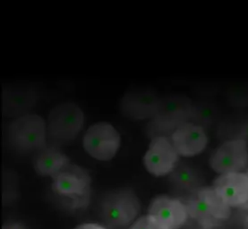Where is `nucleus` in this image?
Here are the masks:
<instances>
[{
  "label": "nucleus",
  "mask_w": 248,
  "mask_h": 229,
  "mask_svg": "<svg viewBox=\"0 0 248 229\" xmlns=\"http://www.w3.org/2000/svg\"><path fill=\"white\" fill-rule=\"evenodd\" d=\"M47 137V123L36 114L18 117L7 128V141L20 153H38L46 146Z\"/></svg>",
  "instance_id": "obj_1"
},
{
  "label": "nucleus",
  "mask_w": 248,
  "mask_h": 229,
  "mask_svg": "<svg viewBox=\"0 0 248 229\" xmlns=\"http://www.w3.org/2000/svg\"><path fill=\"white\" fill-rule=\"evenodd\" d=\"M84 114L80 107L65 102L54 107L47 118V137L55 144L73 141L83 129Z\"/></svg>",
  "instance_id": "obj_2"
},
{
  "label": "nucleus",
  "mask_w": 248,
  "mask_h": 229,
  "mask_svg": "<svg viewBox=\"0 0 248 229\" xmlns=\"http://www.w3.org/2000/svg\"><path fill=\"white\" fill-rule=\"evenodd\" d=\"M186 206L188 215L205 229L218 227L231 214V207L224 203L213 188L198 191Z\"/></svg>",
  "instance_id": "obj_3"
},
{
  "label": "nucleus",
  "mask_w": 248,
  "mask_h": 229,
  "mask_svg": "<svg viewBox=\"0 0 248 229\" xmlns=\"http://www.w3.org/2000/svg\"><path fill=\"white\" fill-rule=\"evenodd\" d=\"M193 103L189 98L183 95H171L160 99L158 111L149 127L152 133H158L157 136L171 132L191 119ZM156 137V136H155Z\"/></svg>",
  "instance_id": "obj_4"
},
{
  "label": "nucleus",
  "mask_w": 248,
  "mask_h": 229,
  "mask_svg": "<svg viewBox=\"0 0 248 229\" xmlns=\"http://www.w3.org/2000/svg\"><path fill=\"white\" fill-rule=\"evenodd\" d=\"M84 151L100 161L112 159L121 145V136L111 123L99 122L89 127L83 135Z\"/></svg>",
  "instance_id": "obj_5"
},
{
  "label": "nucleus",
  "mask_w": 248,
  "mask_h": 229,
  "mask_svg": "<svg viewBox=\"0 0 248 229\" xmlns=\"http://www.w3.org/2000/svg\"><path fill=\"white\" fill-rule=\"evenodd\" d=\"M101 212L106 223L113 229L129 226L140 212V202L136 194L127 190L107 195L101 205Z\"/></svg>",
  "instance_id": "obj_6"
},
{
  "label": "nucleus",
  "mask_w": 248,
  "mask_h": 229,
  "mask_svg": "<svg viewBox=\"0 0 248 229\" xmlns=\"http://www.w3.org/2000/svg\"><path fill=\"white\" fill-rule=\"evenodd\" d=\"M248 165V141L242 138L225 141L210 159L211 168L219 175L241 172Z\"/></svg>",
  "instance_id": "obj_7"
},
{
  "label": "nucleus",
  "mask_w": 248,
  "mask_h": 229,
  "mask_svg": "<svg viewBox=\"0 0 248 229\" xmlns=\"http://www.w3.org/2000/svg\"><path fill=\"white\" fill-rule=\"evenodd\" d=\"M179 154L167 136L154 137L143 157L148 172L155 176H163L174 170Z\"/></svg>",
  "instance_id": "obj_8"
},
{
  "label": "nucleus",
  "mask_w": 248,
  "mask_h": 229,
  "mask_svg": "<svg viewBox=\"0 0 248 229\" xmlns=\"http://www.w3.org/2000/svg\"><path fill=\"white\" fill-rule=\"evenodd\" d=\"M149 217L159 229H178L186 222L188 212L181 200L159 197L149 208Z\"/></svg>",
  "instance_id": "obj_9"
},
{
  "label": "nucleus",
  "mask_w": 248,
  "mask_h": 229,
  "mask_svg": "<svg viewBox=\"0 0 248 229\" xmlns=\"http://www.w3.org/2000/svg\"><path fill=\"white\" fill-rule=\"evenodd\" d=\"M160 98L152 90L136 89L122 98L120 109L123 115L135 120L154 118L158 111Z\"/></svg>",
  "instance_id": "obj_10"
},
{
  "label": "nucleus",
  "mask_w": 248,
  "mask_h": 229,
  "mask_svg": "<svg viewBox=\"0 0 248 229\" xmlns=\"http://www.w3.org/2000/svg\"><path fill=\"white\" fill-rule=\"evenodd\" d=\"M90 184L88 174L73 165L66 166L53 176L54 191L75 200H82L88 195Z\"/></svg>",
  "instance_id": "obj_11"
},
{
  "label": "nucleus",
  "mask_w": 248,
  "mask_h": 229,
  "mask_svg": "<svg viewBox=\"0 0 248 229\" xmlns=\"http://www.w3.org/2000/svg\"><path fill=\"white\" fill-rule=\"evenodd\" d=\"M213 188L231 208L241 207L248 202V176L246 172L219 175Z\"/></svg>",
  "instance_id": "obj_12"
},
{
  "label": "nucleus",
  "mask_w": 248,
  "mask_h": 229,
  "mask_svg": "<svg viewBox=\"0 0 248 229\" xmlns=\"http://www.w3.org/2000/svg\"><path fill=\"white\" fill-rule=\"evenodd\" d=\"M170 141L179 155L194 157L206 148L208 137L202 126L188 121L172 133Z\"/></svg>",
  "instance_id": "obj_13"
},
{
  "label": "nucleus",
  "mask_w": 248,
  "mask_h": 229,
  "mask_svg": "<svg viewBox=\"0 0 248 229\" xmlns=\"http://www.w3.org/2000/svg\"><path fill=\"white\" fill-rule=\"evenodd\" d=\"M35 92L30 87L14 86L4 90L3 110L7 116H23L35 104Z\"/></svg>",
  "instance_id": "obj_14"
},
{
  "label": "nucleus",
  "mask_w": 248,
  "mask_h": 229,
  "mask_svg": "<svg viewBox=\"0 0 248 229\" xmlns=\"http://www.w3.org/2000/svg\"><path fill=\"white\" fill-rule=\"evenodd\" d=\"M33 165L37 174L53 177L69 165V159L59 148L51 145L36 153Z\"/></svg>",
  "instance_id": "obj_15"
},
{
  "label": "nucleus",
  "mask_w": 248,
  "mask_h": 229,
  "mask_svg": "<svg viewBox=\"0 0 248 229\" xmlns=\"http://www.w3.org/2000/svg\"><path fill=\"white\" fill-rule=\"evenodd\" d=\"M219 115L218 107L211 102H200L193 105L191 119L199 125L213 123Z\"/></svg>",
  "instance_id": "obj_16"
},
{
  "label": "nucleus",
  "mask_w": 248,
  "mask_h": 229,
  "mask_svg": "<svg viewBox=\"0 0 248 229\" xmlns=\"http://www.w3.org/2000/svg\"><path fill=\"white\" fill-rule=\"evenodd\" d=\"M172 172V183L180 188H191L197 182L195 172L187 167L178 168L176 170Z\"/></svg>",
  "instance_id": "obj_17"
},
{
  "label": "nucleus",
  "mask_w": 248,
  "mask_h": 229,
  "mask_svg": "<svg viewBox=\"0 0 248 229\" xmlns=\"http://www.w3.org/2000/svg\"><path fill=\"white\" fill-rule=\"evenodd\" d=\"M129 229H159L154 224L153 219L147 216L138 218L135 223L133 224Z\"/></svg>",
  "instance_id": "obj_18"
},
{
  "label": "nucleus",
  "mask_w": 248,
  "mask_h": 229,
  "mask_svg": "<svg viewBox=\"0 0 248 229\" xmlns=\"http://www.w3.org/2000/svg\"><path fill=\"white\" fill-rule=\"evenodd\" d=\"M74 229H107L106 228L102 227L99 224L95 223H85L83 225H80Z\"/></svg>",
  "instance_id": "obj_19"
},
{
  "label": "nucleus",
  "mask_w": 248,
  "mask_h": 229,
  "mask_svg": "<svg viewBox=\"0 0 248 229\" xmlns=\"http://www.w3.org/2000/svg\"><path fill=\"white\" fill-rule=\"evenodd\" d=\"M239 134H240V137L239 138H242L244 140L248 141V122L244 123L240 131H239Z\"/></svg>",
  "instance_id": "obj_20"
},
{
  "label": "nucleus",
  "mask_w": 248,
  "mask_h": 229,
  "mask_svg": "<svg viewBox=\"0 0 248 229\" xmlns=\"http://www.w3.org/2000/svg\"><path fill=\"white\" fill-rule=\"evenodd\" d=\"M3 229H26L23 225L19 223H13L6 225V227H4Z\"/></svg>",
  "instance_id": "obj_21"
},
{
  "label": "nucleus",
  "mask_w": 248,
  "mask_h": 229,
  "mask_svg": "<svg viewBox=\"0 0 248 229\" xmlns=\"http://www.w3.org/2000/svg\"><path fill=\"white\" fill-rule=\"evenodd\" d=\"M244 229H248V216L245 220V224H244Z\"/></svg>",
  "instance_id": "obj_22"
},
{
  "label": "nucleus",
  "mask_w": 248,
  "mask_h": 229,
  "mask_svg": "<svg viewBox=\"0 0 248 229\" xmlns=\"http://www.w3.org/2000/svg\"><path fill=\"white\" fill-rule=\"evenodd\" d=\"M246 174H247V175H248V169H247V171H246Z\"/></svg>",
  "instance_id": "obj_23"
}]
</instances>
